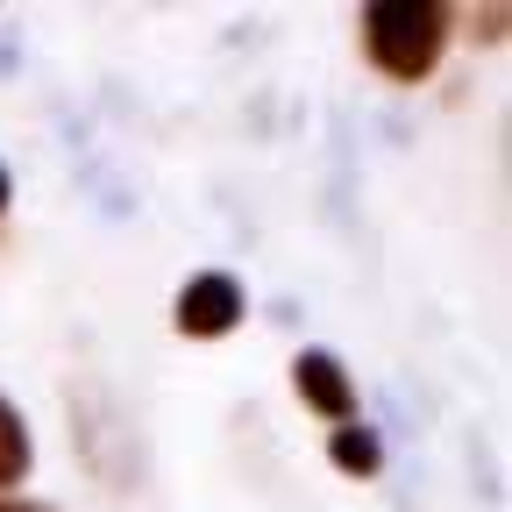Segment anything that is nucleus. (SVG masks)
Wrapping results in <instances>:
<instances>
[{"mask_svg": "<svg viewBox=\"0 0 512 512\" xmlns=\"http://www.w3.org/2000/svg\"><path fill=\"white\" fill-rule=\"evenodd\" d=\"M356 36H363V57L392 86H420V79L441 72L456 22H448V8H434V0H370L356 15Z\"/></svg>", "mask_w": 512, "mask_h": 512, "instance_id": "f257e3e1", "label": "nucleus"}, {"mask_svg": "<svg viewBox=\"0 0 512 512\" xmlns=\"http://www.w3.org/2000/svg\"><path fill=\"white\" fill-rule=\"evenodd\" d=\"M171 320H178V335H185V342H221V335H235V320H242V285H235L228 271L185 278Z\"/></svg>", "mask_w": 512, "mask_h": 512, "instance_id": "f03ea898", "label": "nucleus"}, {"mask_svg": "<svg viewBox=\"0 0 512 512\" xmlns=\"http://www.w3.org/2000/svg\"><path fill=\"white\" fill-rule=\"evenodd\" d=\"M292 392H299V406L306 413H320V420H356V377L342 370V356H328V349H299L292 356Z\"/></svg>", "mask_w": 512, "mask_h": 512, "instance_id": "7ed1b4c3", "label": "nucleus"}, {"mask_svg": "<svg viewBox=\"0 0 512 512\" xmlns=\"http://www.w3.org/2000/svg\"><path fill=\"white\" fill-rule=\"evenodd\" d=\"M328 463H335L342 477H377V470H384V441H377V427L342 420V427L328 434Z\"/></svg>", "mask_w": 512, "mask_h": 512, "instance_id": "20e7f679", "label": "nucleus"}, {"mask_svg": "<svg viewBox=\"0 0 512 512\" xmlns=\"http://www.w3.org/2000/svg\"><path fill=\"white\" fill-rule=\"evenodd\" d=\"M29 463H36V448H29V420L0 399V491H15L22 477H29Z\"/></svg>", "mask_w": 512, "mask_h": 512, "instance_id": "39448f33", "label": "nucleus"}, {"mask_svg": "<svg viewBox=\"0 0 512 512\" xmlns=\"http://www.w3.org/2000/svg\"><path fill=\"white\" fill-rule=\"evenodd\" d=\"M0 512H50V505H36V498H0Z\"/></svg>", "mask_w": 512, "mask_h": 512, "instance_id": "423d86ee", "label": "nucleus"}, {"mask_svg": "<svg viewBox=\"0 0 512 512\" xmlns=\"http://www.w3.org/2000/svg\"><path fill=\"white\" fill-rule=\"evenodd\" d=\"M8 200H15V185H8V164H0V214H8Z\"/></svg>", "mask_w": 512, "mask_h": 512, "instance_id": "0eeeda50", "label": "nucleus"}]
</instances>
